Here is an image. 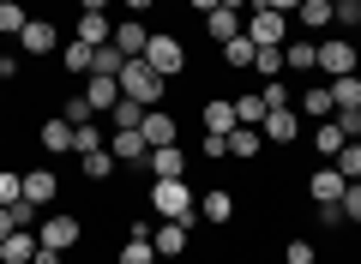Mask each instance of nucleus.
<instances>
[{"mask_svg": "<svg viewBox=\"0 0 361 264\" xmlns=\"http://www.w3.org/2000/svg\"><path fill=\"white\" fill-rule=\"evenodd\" d=\"M163 90H169V78L157 73V66L145 61V54L121 66V96H133L139 108H157V102H163Z\"/></svg>", "mask_w": 361, "mask_h": 264, "instance_id": "1", "label": "nucleus"}, {"mask_svg": "<svg viewBox=\"0 0 361 264\" xmlns=\"http://www.w3.org/2000/svg\"><path fill=\"white\" fill-rule=\"evenodd\" d=\"M151 210L163 216V222H187L193 228V187H187V180H151Z\"/></svg>", "mask_w": 361, "mask_h": 264, "instance_id": "2", "label": "nucleus"}, {"mask_svg": "<svg viewBox=\"0 0 361 264\" xmlns=\"http://www.w3.org/2000/svg\"><path fill=\"white\" fill-rule=\"evenodd\" d=\"M145 61H151L163 78H180V73H187V49H180V37H169V30H151V42H145Z\"/></svg>", "mask_w": 361, "mask_h": 264, "instance_id": "3", "label": "nucleus"}, {"mask_svg": "<svg viewBox=\"0 0 361 264\" xmlns=\"http://www.w3.org/2000/svg\"><path fill=\"white\" fill-rule=\"evenodd\" d=\"M355 61H361V54H355V42H349V37H325L319 42V73L325 78H349V73H355Z\"/></svg>", "mask_w": 361, "mask_h": 264, "instance_id": "4", "label": "nucleus"}, {"mask_svg": "<svg viewBox=\"0 0 361 264\" xmlns=\"http://www.w3.org/2000/svg\"><path fill=\"white\" fill-rule=\"evenodd\" d=\"M37 240L54 246V252H73L85 240V228H78V216H49V222H37Z\"/></svg>", "mask_w": 361, "mask_h": 264, "instance_id": "5", "label": "nucleus"}, {"mask_svg": "<svg viewBox=\"0 0 361 264\" xmlns=\"http://www.w3.org/2000/svg\"><path fill=\"white\" fill-rule=\"evenodd\" d=\"M307 192H313V204H319V210H337V204H343V192H349V180L337 175V163H325L319 175L307 180Z\"/></svg>", "mask_w": 361, "mask_h": 264, "instance_id": "6", "label": "nucleus"}, {"mask_svg": "<svg viewBox=\"0 0 361 264\" xmlns=\"http://www.w3.org/2000/svg\"><path fill=\"white\" fill-rule=\"evenodd\" d=\"M247 37H253V49H277V42L289 37V18H283V13H265V6H259V13L247 18Z\"/></svg>", "mask_w": 361, "mask_h": 264, "instance_id": "7", "label": "nucleus"}, {"mask_svg": "<svg viewBox=\"0 0 361 264\" xmlns=\"http://www.w3.org/2000/svg\"><path fill=\"white\" fill-rule=\"evenodd\" d=\"M139 132H145V144H151V151H163V144H180V126L169 120L163 108H145V120H139Z\"/></svg>", "mask_w": 361, "mask_h": 264, "instance_id": "8", "label": "nucleus"}, {"mask_svg": "<svg viewBox=\"0 0 361 264\" xmlns=\"http://www.w3.org/2000/svg\"><path fill=\"white\" fill-rule=\"evenodd\" d=\"M18 49H25V54H54V49H61V30H54L49 18H30V25L18 30Z\"/></svg>", "mask_w": 361, "mask_h": 264, "instance_id": "9", "label": "nucleus"}, {"mask_svg": "<svg viewBox=\"0 0 361 264\" xmlns=\"http://www.w3.org/2000/svg\"><path fill=\"white\" fill-rule=\"evenodd\" d=\"M301 132V114L295 108H271L265 120H259V139H271V144H289Z\"/></svg>", "mask_w": 361, "mask_h": 264, "instance_id": "10", "label": "nucleus"}, {"mask_svg": "<svg viewBox=\"0 0 361 264\" xmlns=\"http://www.w3.org/2000/svg\"><path fill=\"white\" fill-rule=\"evenodd\" d=\"M109 156L115 163H151V144H145V132H109Z\"/></svg>", "mask_w": 361, "mask_h": 264, "instance_id": "11", "label": "nucleus"}, {"mask_svg": "<svg viewBox=\"0 0 361 264\" xmlns=\"http://www.w3.org/2000/svg\"><path fill=\"white\" fill-rule=\"evenodd\" d=\"M37 258V228H13L0 240V264H30Z\"/></svg>", "mask_w": 361, "mask_h": 264, "instance_id": "12", "label": "nucleus"}, {"mask_svg": "<svg viewBox=\"0 0 361 264\" xmlns=\"http://www.w3.org/2000/svg\"><path fill=\"white\" fill-rule=\"evenodd\" d=\"M145 42H151L145 18H121V25H115V49L127 54V61H139V54H145Z\"/></svg>", "mask_w": 361, "mask_h": 264, "instance_id": "13", "label": "nucleus"}, {"mask_svg": "<svg viewBox=\"0 0 361 264\" xmlns=\"http://www.w3.org/2000/svg\"><path fill=\"white\" fill-rule=\"evenodd\" d=\"M85 102H90L97 114H109V108L121 102V78H103V73H90V84H85Z\"/></svg>", "mask_w": 361, "mask_h": 264, "instance_id": "14", "label": "nucleus"}, {"mask_svg": "<svg viewBox=\"0 0 361 264\" xmlns=\"http://www.w3.org/2000/svg\"><path fill=\"white\" fill-rule=\"evenodd\" d=\"M151 246H157V258L187 252V222H157V228H151Z\"/></svg>", "mask_w": 361, "mask_h": 264, "instance_id": "15", "label": "nucleus"}, {"mask_svg": "<svg viewBox=\"0 0 361 264\" xmlns=\"http://www.w3.org/2000/svg\"><path fill=\"white\" fill-rule=\"evenodd\" d=\"M151 175H157V180H187V156H180V144L151 151Z\"/></svg>", "mask_w": 361, "mask_h": 264, "instance_id": "16", "label": "nucleus"}, {"mask_svg": "<svg viewBox=\"0 0 361 264\" xmlns=\"http://www.w3.org/2000/svg\"><path fill=\"white\" fill-rule=\"evenodd\" d=\"M54 192H61V175H49V168L25 175V204H54Z\"/></svg>", "mask_w": 361, "mask_h": 264, "instance_id": "17", "label": "nucleus"}, {"mask_svg": "<svg viewBox=\"0 0 361 264\" xmlns=\"http://www.w3.org/2000/svg\"><path fill=\"white\" fill-rule=\"evenodd\" d=\"M205 30H211V37H217V49H223V42H229V37H241V13H229V6H217V13H205Z\"/></svg>", "mask_w": 361, "mask_h": 264, "instance_id": "18", "label": "nucleus"}, {"mask_svg": "<svg viewBox=\"0 0 361 264\" xmlns=\"http://www.w3.org/2000/svg\"><path fill=\"white\" fill-rule=\"evenodd\" d=\"M78 42H90V49H103V42H115V25H109L103 13H85V18H78Z\"/></svg>", "mask_w": 361, "mask_h": 264, "instance_id": "19", "label": "nucleus"}, {"mask_svg": "<svg viewBox=\"0 0 361 264\" xmlns=\"http://www.w3.org/2000/svg\"><path fill=\"white\" fill-rule=\"evenodd\" d=\"M343 144H349V139H343V126H337V120H319V126H313V151H319L325 163H331Z\"/></svg>", "mask_w": 361, "mask_h": 264, "instance_id": "20", "label": "nucleus"}, {"mask_svg": "<svg viewBox=\"0 0 361 264\" xmlns=\"http://www.w3.org/2000/svg\"><path fill=\"white\" fill-rule=\"evenodd\" d=\"M295 18H301L307 30H325V25L337 18V0H301V6H295Z\"/></svg>", "mask_w": 361, "mask_h": 264, "instance_id": "21", "label": "nucleus"}, {"mask_svg": "<svg viewBox=\"0 0 361 264\" xmlns=\"http://www.w3.org/2000/svg\"><path fill=\"white\" fill-rule=\"evenodd\" d=\"M319 66V42H289L283 49V73H313Z\"/></svg>", "mask_w": 361, "mask_h": 264, "instance_id": "22", "label": "nucleus"}, {"mask_svg": "<svg viewBox=\"0 0 361 264\" xmlns=\"http://www.w3.org/2000/svg\"><path fill=\"white\" fill-rule=\"evenodd\" d=\"M301 114H313V120H331V114H337L331 84H307V96H301Z\"/></svg>", "mask_w": 361, "mask_h": 264, "instance_id": "23", "label": "nucleus"}, {"mask_svg": "<svg viewBox=\"0 0 361 264\" xmlns=\"http://www.w3.org/2000/svg\"><path fill=\"white\" fill-rule=\"evenodd\" d=\"M265 96H259V90H247V96H235V126H259V120H265Z\"/></svg>", "mask_w": 361, "mask_h": 264, "instance_id": "24", "label": "nucleus"}, {"mask_svg": "<svg viewBox=\"0 0 361 264\" xmlns=\"http://www.w3.org/2000/svg\"><path fill=\"white\" fill-rule=\"evenodd\" d=\"M199 216H205V222H229V216H235V199H229V192H205V199H199Z\"/></svg>", "mask_w": 361, "mask_h": 264, "instance_id": "25", "label": "nucleus"}, {"mask_svg": "<svg viewBox=\"0 0 361 264\" xmlns=\"http://www.w3.org/2000/svg\"><path fill=\"white\" fill-rule=\"evenodd\" d=\"M259 144H265V139H259V126H229V156L247 163V156H259Z\"/></svg>", "mask_w": 361, "mask_h": 264, "instance_id": "26", "label": "nucleus"}, {"mask_svg": "<svg viewBox=\"0 0 361 264\" xmlns=\"http://www.w3.org/2000/svg\"><path fill=\"white\" fill-rule=\"evenodd\" d=\"M37 139H42V151H73V126L66 120H42Z\"/></svg>", "mask_w": 361, "mask_h": 264, "instance_id": "27", "label": "nucleus"}, {"mask_svg": "<svg viewBox=\"0 0 361 264\" xmlns=\"http://www.w3.org/2000/svg\"><path fill=\"white\" fill-rule=\"evenodd\" d=\"M121 66H127V54H121L115 42H103V49L90 54V73H103V78H121Z\"/></svg>", "mask_w": 361, "mask_h": 264, "instance_id": "28", "label": "nucleus"}, {"mask_svg": "<svg viewBox=\"0 0 361 264\" xmlns=\"http://www.w3.org/2000/svg\"><path fill=\"white\" fill-rule=\"evenodd\" d=\"M109 120H115V132H139V120H145V108L133 96H121L115 108H109Z\"/></svg>", "mask_w": 361, "mask_h": 264, "instance_id": "29", "label": "nucleus"}, {"mask_svg": "<svg viewBox=\"0 0 361 264\" xmlns=\"http://www.w3.org/2000/svg\"><path fill=\"white\" fill-rule=\"evenodd\" d=\"M121 264H157V246H151V234H139V228H133V240L121 246Z\"/></svg>", "mask_w": 361, "mask_h": 264, "instance_id": "30", "label": "nucleus"}, {"mask_svg": "<svg viewBox=\"0 0 361 264\" xmlns=\"http://www.w3.org/2000/svg\"><path fill=\"white\" fill-rule=\"evenodd\" d=\"M331 102L337 108H361V78L349 73V78H331Z\"/></svg>", "mask_w": 361, "mask_h": 264, "instance_id": "31", "label": "nucleus"}, {"mask_svg": "<svg viewBox=\"0 0 361 264\" xmlns=\"http://www.w3.org/2000/svg\"><path fill=\"white\" fill-rule=\"evenodd\" d=\"M253 37H247V30H241V37H229V42H223V61H229V66H253Z\"/></svg>", "mask_w": 361, "mask_h": 264, "instance_id": "32", "label": "nucleus"}, {"mask_svg": "<svg viewBox=\"0 0 361 264\" xmlns=\"http://www.w3.org/2000/svg\"><path fill=\"white\" fill-rule=\"evenodd\" d=\"M90 54H97V49H90V42H66V49H61V66H66V73H90Z\"/></svg>", "mask_w": 361, "mask_h": 264, "instance_id": "33", "label": "nucleus"}, {"mask_svg": "<svg viewBox=\"0 0 361 264\" xmlns=\"http://www.w3.org/2000/svg\"><path fill=\"white\" fill-rule=\"evenodd\" d=\"M229 126H235V102H205V132H229Z\"/></svg>", "mask_w": 361, "mask_h": 264, "instance_id": "34", "label": "nucleus"}, {"mask_svg": "<svg viewBox=\"0 0 361 264\" xmlns=\"http://www.w3.org/2000/svg\"><path fill=\"white\" fill-rule=\"evenodd\" d=\"M13 204H25V175L0 168V210H13Z\"/></svg>", "mask_w": 361, "mask_h": 264, "instance_id": "35", "label": "nucleus"}, {"mask_svg": "<svg viewBox=\"0 0 361 264\" xmlns=\"http://www.w3.org/2000/svg\"><path fill=\"white\" fill-rule=\"evenodd\" d=\"M331 163H337V175H343V180H361V139H349Z\"/></svg>", "mask_w": 361, "mask_h": 264, "instance_id": "36", "label": "nucleus"}, {"mask_svg": "<svg viewBox=\"0 0 361 264\" xmlns=\"http://www.w3.org/2000/svg\"><path fill=\"white\" fill-rule=\"evenodd\" d=\"M73 151H78V156L103 151V126H97V120H90V126H73Z\"/></svg>", "mask_w": 361, "mask_h": 264, "instance_id": "37", "label": "nucleus"}, {"mask_svg": "<svg viewBox=\"0 0 361 264\" xmlns=\"http://www.w3.org/2000/svg\"><path fill=\"white\" fill-rule=\"evenodd\" d=\"M25 25H30V13H25V6H18V0H0V30H6V37H18Z\"/></svg>", "mask_w": 361, "mask_h": 264, "instance_id": "38", "label": "nucleus"}, {"mask_svg": "<svg viewBox=\"0 0 361 264\" xmlns=\"http://www.w3.org/2000/svg\"><path fill=\"white\" fill-rule=\"evenodd\" d=\"M253 73L259 78H277V73H283V49H259L253 54Z\"/></svg>", "mask_w": 361, "mask_h": 264, "instance_id": "39", "label": "nucleus"}, {"mask_svg": "<svg viewBox=\"0 0 361 264\" xmlns=\"http://www.w3.org/2000/svg\"><path fill=\"white\" fill-rule=\"evenodd\" d=\"M85 175L90 180H109V175H115V156H109V151H90L85 156Z\"/></svg>", "mask_w": 361, "mask_h": 264, "instance_id": "40", "label": "nucleus"}, {"mask_svg": "<svg viewBox=\"0 0 361 264\" xmlns=\"http://www.w3.org/2000/svg\"><path fill=\"white\" fill-rule=\"evenodd\" d=\"M90 114H97V108H90L85 96H73V102L61 108V120H66V126H90Z\"/></svg>", "mask_w": 361, "mask_h": 264, "instance_id": "41", "label": "nucleus"}, {"mask_svg": "<svg viewBox=\"0 0 361 264\" xmlns=\"http://www.w3.org/2000/svg\"><path fill=\"white\" fill-rule=\"evenodd\" d=\"M259 96H265V108H289V84H277V78H265Z\"/></svg>", "mask_w": 361, "mask_h": 264, "instance_id": "42", "label": "nucleus"}, {"mask_svg": "<svg viewBox=\"0 0 361 264\" xmlns=\"http://www.w3.org/2000/svg\"><path fill=\"white\" fill-rule=\"evenodd\" d=\"M337 210H343V222H361V180H349V192H343Z\"/></svg>", "mask_w": 361, "mask_h": 264, "instance_id": "43", "label": "nucleus"}, {"mask_svg": "<svg viewBox=\"0 0 361 264\" xmlns=\"http://www.w3.org/2000/svg\"><path fill=\"white\" fill-rule=\"evenodd\" d=\"M331 120H337V126H343V139H361V108H337V114H331Z\"/></svg>", "mask_w": 361, "mask_h": 264, "instance_id": "44", "label": "nucleus"}, {"mask_svg": "<svg viewBox=\"0 0 361 264\" xmlns=\"http://www.w3.org/2000/svg\"><path fill=\"white\" fill-rule=\"evenodd\" d=\"M283 264H313V240H289V246H283Z\"/></svg>", "mask_w": 361, "mask_h": 264, "instance_id": "45", "label": "nucleus"}, {"mask_svg": "<svg viewBox=\"0 0 361 264\" xmlns=\"http://www.w3.org/2000/svg\"><path fill=\"white\" fill-rule=\"evenodd\" d=\"M199 151H205L211 163H217V156H229V132H205V144H199Z\"/></svg>", "mask_w": 361, "mask_h": 264, "instance_id": "46", "label": "nucleus"}, {"mask_svg": "<svg viewBox=\"0 0 361 264\" xmlns=\"http://www.w3.org/2000/svg\"><path fill=\"white\" fill-rule=\"evenodd\" d=\"M337 25H361V0H337Z\"/></svg>", "mask_w": 361, "mask_h": 264, "instance_id": "47", "label": "nucleus"}, {"mask_svg": "<svg viewBox=\"0 0 361 264\" xmlns=\"http://www.w3.org/2000/svg\"><path fill=\"white\" fill-rule=\"evenodd\" d=\"M259 6H265V13H295L301 0H259Z\"/></svg>", "mask_w": 361, "mask_h": 264, "instance_id": "48", "label": "nucleus"}, {"mask_svg": "<svg viewBox=\"0 0 361 264\" xmlns=\"http://www.w3.org/2000/svg\"><path fill=\"white\" fill-rule=\"evenodd\" d=\"M30 264H61V252H54V246H42V240H37V258H30Z\"/></svg>", "mask_w": 361, "mask_h": 264, "instance_id": "49", "label": "nucleus"}, {"mask_svg": "<svg viewBox=\"0 0 361 264\" xmlns=\"http://www.w3.org/2000/svg\"><path fill=\"white\" fill-rule=\"evenodd\" d=\"M121 6H127V18H139L145 6H151V0H121Z\"/></svg>", "mask_w": 361, "mask_h": 264, "instance_id": "50", "label": "nucleus"}, {"mask_svg": "<svg viewBox=\"0 0 361 264\" xmlns=\"http://www.w3.org/2000/svg\"><path fill=\"white\" fill-rule=\"evenodd\" d=\"M13 228H18V222H13V210H0V240L13 234Z\"/></svg>", "mask_w": 361, "mask_h": 264, "instance_id": "51", "label": "nucleus"}, {"mask_svg": "<svg viewBox=\"0 0 361 264\" xmlns=\"http://www.w3.org/2000/svg\"><path fill=\"white\" fill-rule=\"evenodd\" d=\"M109 0H78V13H103Z\"/></svg>", "mask_w": 361, "mask_h": 264, "instance_id": "52", "label": "nucleus"}, {"mask_svg": "<svg viewBox=\"0 0 361 264\" xmlns=\"http://www.w3.org/2000/svg\"><path fill=\"white\" fill-rule=\"evenodd\" d=\"M217 6H223V0H193V13H217Z\"/></svg>", "mask_w": 361, "mask_h": 264, "instance_id": "53", "label": "nucleus"}, {"mask_svg": "<svg viewBox=\"0 0 361 264\" xmlns=\"http://www.w3.org/2000/svg\"><path fill=\"white\" fill-rule=\"evenodd\" d=\"M0 78H13V61H0Z\"/></svg>", "mask_w": 361, "mask_h": 264, "instance_id": "54", "label": "nucleus"}, {"mask_svg": "<svg viewBox=\"0 0 361 264\" xmlns=\"http://www.w3.org/2000/svg\"><path fill=\"white\" fill-rule=\"evenodd\" d=\"M313 264H319V258H313Z\"/></svg>", "mask_w": 361, "mask_h": 264, "instance_id": "55", "label": "nucleus"}]
</instances>
